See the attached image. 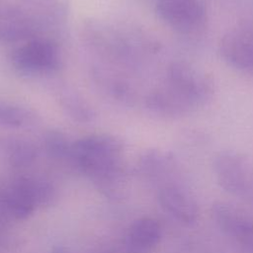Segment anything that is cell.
<instances>
[{"instance_id":"cell-1","label":"cell","mask_w":253,"mask_h":253,"mask_svg":"<svg viewBox=\"0 0 253 253\" xmlns=\"http://www.w3.org/2000/svg\"><path fill=\"white\" fill-rule=\"evenodd\" d=\"M213 94V81L204 71L184 61L171 63L163 85L146 98L147 109L166 118L189 115L204 106Z\"/></svg>"},{"instance_id":"cell-2","label":"cell","mask_w":253,"mask_h":253,"mask_svg":"<svg viewBox=\"0 0 253 253\" xmlns=\"http://www.w3.org/2000/svg\"><path fill=\"white\" fill-rule=\"evenodd\" d=\"M121 150L122 143L118 138L108 134H97L74 142L70 155L86 173L107 176L116 171Z\"/></svg>"},{"instance_id":"cell-3","label":"cell","mask_w":253,"mask_h":253,"mask_svg":"<svg viewBox=\"0 0 253 253\" xmlns=\"http://www.w3.org/2000/svg\"><path fill=\"white\" fill-rule=\"evenodd\" d=\"M212 166L219 186L230 196L253 207V162L240 152L225 150L214 157Z\"/></svg>"},{"instance_id":"cell-4","label":"cell","mask_w":253,"mask_h":253,"mask_svg":"<svg viewBox=\"0 0 253 253\" xmlns=\"http://www.w3.org/2000/svg\"><path fill=\"white\" fill-rule=\"evenodd\" d=\"M156 12L169 27L183 35L200 33L208 20L204 0H163L156 3Z\"/></svg>"},{"instance_id":"cell-5","label":"cell","mask_w":253,"mask_h":253,"mask_svg":"<svg viewBox=\"0 0 253 253\" xmlns=\"http://www.w3.org/2000/svg\"><path fill=\"white\" fill-rule=\"evenodd\" d=\"M218 51L231 67L253 74V22H242L220 38Z\"/></svg>"},{"instance_id":"cell-6","label":"cell","mask_w":253,"mask_h":253,"mask_svg":"<svg viewBox=\"0 0 253 253\" xmlns=\"http://www.w3.org/2000/svg\"><path fill=\"white\" fill-rule=\"evenodd\" d=\"M13 65L24 73L50 72L59 66L57 46L49 40L31 39L12 54Z\"/></svg>"},{"instance_id":"cell-7","label":"cell","mask_w":253,"mask_h":253,"mask_svg":"<svg viewBox=\"0 0 253 253\" xmlns=\"http://www.w3.org/2000/svg\"><path fill=\"white\" fill-rule=\"evenodd\" d=\"M211 215L218 228L245 250L253 246V213L251 211L229 203L217 202L211 207Z\"/></svg>"},{"instance_id":"cell-8","label":"cell","mask_w":253,"mask_h":253,"mask_svg":"<svg viewBox=\"0 0 253 253\" xmlns=\"http://www.w3.org/2000/svg\"><path fill=\"white\" fill-rule=\"evenodd\" d=\"M48 196L47 186L42 182L20 179L10 184L2 195L6 210L15 217L23 218L31 213L37 202Z\"/></svg>"},{"instance_id":"cell-9","label":"cell","mask_w":253,"mask_h":253,"mask_svg":"<svg viewBox=\"0 0 253 253\" xmlns=\"http://www.w3.org/2000/svg\"><path fill=\"white\" fill-rule=\"evenodd\" d=\"M158 198L162 208L179 222L189 225L197 220L199 208L196 199L188 188L176 180L165 182Z\"/></svg>"},{"instance_id":"cell-10","label":"cell","mask_w":253,"mask_h":253,"mask_svg":"<svg viewBox=\"0 0 253 253\" xmlns=\"http://www.w3.org/2000/svg\"><path fill=\"white\" fill-rule=\"evenodd\" d=\"M16 10L34 35L60 23L66 15V5L62 0H23Z\"/></svg>"},{"instance_id":"cell-11","label":"cell","mask_w":253,"mask_h":253,"mask_svg":"<svg viewBox=\"0 0 253 253\" xmlns=\"http://www.w3.org/2000/svg\"><path fill=\"white\" fill-rule=\"evenodd\" d=\"M162 230L159 222L150 217H144L132 223L128 231L130 244L138 250H146L155 246L161 238Z\"/></svg>"},{"instance_id":"cell-12","label":"cell","mask_w":253,"mask_h":253,"mask_svg":"<svg viewBox=\"0 0 253 253\" xmlns=\"http://www.w3.org/2000/svg\"><path fill=\"white\" fill-rule=\"evenodd\" d=\"M34 37L16 9L0 10V42H16Z\"/></svg>"},{"instance_id":"cell-13","label":"cell","mask_w":253,"mask_h":253,"mask_svg":"<svg viewBox=\"0 0 253 253\" xmlns=\"http://www.w3.org/2000/svg\"><path fill=\"white\" fill-rule=\"evenodd\" d=\"M0 152L16 166L27 165L36 157V149L31 142L11 136L0 138Z\"/></svg>"},{"instance_id":"cell-14","label":"cell","mask_w":253,"mask_h":253,"mask_svg":"<svg viewBox=\"0 0 253 253\" xmlns=\"http://www.w3.org/2000/svg\"><path fill=\"white\" fill-rule=\"evenodd\" d=\"M58 99L61 108L74 121L88 123L94 120L95 112L92 107L73 90L68 88L61 90Z\"/></svg>"},{"instance_id":"cell-15","label":"cell","mask_w":253,"mask_h":253,"mask_svg":"<svg viewBox=\"0 0 253 253\" xmlns=\"http://www.w3.org/2000/svg\"><path fill=\"white\" fill-rule=\"evenodd\" d=\"M29 113L20 107L0 104V124L6 126L19 127L28 125Z\"/></svg>"},{"instance_id":"cell-16","label":"cell","mask_w":253,"mask_h":253,"mask_svg":"<svg viewBox=\"0 0 253 253\" xmlns=\"http://www.w3.org/2000/svg\"><path fill=\"white\" fill-rule=\"evenodd\" d=\"M46 151L55 157H62L71 152L72 144H69L66 136L58 130H50L44 136Z\"/></svg>"},{"instance_id":"cell-17","label":"cell","mask_w":253,"mask_h":253,"mask_svg":"<svg viewBox=\"0 0 253 253\" xmlns=\"http://www.w3.org/2000/svg\"><path fill=\"white\" fill-rule=\"evenodd\" d=\"M246 251H247L248 253H253V246H252V247H250L249 249H247Z\"/></svg>"},{"instance_id":"cell-18","label":"cell","mask_w":253,"mask_h":253,"mask_svg":"<svg viewBox=\"0 0 253 253\" xmlns=\"http://www.w3.org/2000/svg\"><path fill=\"white\" fill-rule=\"evenodd\" d=\"M159 1H163V0H156V2H159Z\"/></svg>"}]
</instances>
